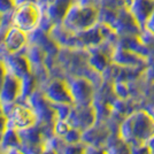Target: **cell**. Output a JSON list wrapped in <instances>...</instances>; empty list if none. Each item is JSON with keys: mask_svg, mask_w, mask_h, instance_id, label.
<instances>
[{"mask_svg": "<svg viewBox=\"0 0 154 154\" xmlns=\"http://www.w3.org/2000/svg\"><path fill=\"white\" fill-rule=\"evenodd\" d=\"M28 43H29L28 33L16 26H11L4 35L2 47L7 53L15 54L20 53L26 46H28Z\"/></svg>", "mask_w": 154, "mask_h": 154, "instance_id": "cell-7", "label": "cell"}, {"mask_svg": "<svg viewBox=\"0 0 154 154\" xmlns=\"http://www.w3.org/2000/svg\"><path fill=\"white\" fill-rule=\"evenodd\" d=\"M153 116H154V114H153Z\"/></svg>", "mask_w": 154, "mask_h": 154, "instance_id": "cell-20", "label": "cell"}, {"mask_svg": "<svg viewBox=\"0 0 154 154\" xmlns=\"http://www.w3.org/2000/svg\"><path fill=\"white\" fill-rule=\"evenodd\" d=\"M15 7V0H0V16L13 13Z\"/></svg>", "mask_w": 154, "mask_h": 154, "instance_id": "cell-12", "label": "cell"}, {"mask_svg": "<svg viewBox=\"0 0 154 154\" xmlns=\"http://www.w3.org/2000/svg\"><path fill=\"white\" fill-rule=\"evenodd\" d=\"M129 1H130V0H125V2H127V5H128V4H129Z\"/></svg>", "mask_w": 154, "mask_h": 154, "instance_id": "cell-19", "label": "cell"}, {"mask_svg": "<svg viewBox=\"0 0 154 154\" xmlns=\"http://www.w3.org/2000/svg\"><path fill=\"white\" fill-rule=\"evenodd\" d=\"M74 2H76V0H51L44 7V19L52 26L61 23L64 14Z\"/></svg>", "mask_w": 154, "mask_h": 154, "instance_id": "cell-10", "label": "cell"}, {"mask_svg": "<svg viewBox=\"0 0 154 154\" xmlns=\"http://www.w3.org/2000/svg\"><path fill=\"white\" fill-rule=\"evenodd\" d=\"M44 97L53 103H66V105H75L74 98L69 89L67 81L62 79H53L47 85L44 91Z\"/></svg>", "mask_w": 154, "mask_h": 154, "instance_id": "cell-6", "label": "cell"}, {"mask_svg": "<svg viewBox=\"0 0 154 154\" xmlns=\"http://www.w3.org/2000/svg\"><path fill=\"white\" fill-rule=\"evenodd\" d=\"M68 85L75 103H78V106L89 105L92 98V85L88 79L82 77H76L69 81Z\"/></svg>", "mask_w": 154, "mask_h": 154, "instance_id": "cell-8", "label": "cell"}, {"mask_svg": "<svg viewBox=\"0 0 154 154\" xmlns=\"http://www.w3.org/2000/svg\"><path fill=\"white\" fill-rule=\"evenodd\" d=\"M0 109L7 117L8 127L17 131L35 127L39 120V116L36 113V110L28 105L14 103L1 106Z\"/></svg>", "mask_w": 154, "mask_h": 154, "instance_id": "cell-4", "label": "cell"}, {"mask_svg": "<svg viewBox=\"0 0 154 154\" xmlns=\"http://www.w3.org/2000/svg\"><path fill=\"white\" fill-rule=\"evenodd\" d=\"M89 63L90 66L97 71H103L107 67V55L101 51L93 52L89 58Z\"/></svg>", "mask_w": 154, "mask_h": 154, "instance_id": "cell-11", "label": "cell"}, {"mask_svg": "<svg viewBox=\"0 0 154 154\" xmlns=\"http://www.w3.org/2000/svg\"><path fill=\"white\" fill-rule=\"evenodd\" d=\"M44 17V8L37 1H26L15 7L12 15L13 26L28 35L37 30Z\"/></svg>", "mask_w": 154, "mask_h": 154, "instance_id": "cell-3", "label": "cell"}, {"mask_svg": "<svg viewBox=\"0 0 154 154\" xmlns=\"http://www.w3.org/2000/svg\"><path fill=\"white\" fill-rule=\"evenodd\" d=\"M26 1H37V2H38V0H15V4H16V6H17V5H20V4L26 2Z\"/></svg>", "mask_w": 154, "mask_h": 154, "instance_id": "cell-17", "label": "cell"}, {"mask_svg": "<svg viewBox=\"0 0 154 154\" xmlns=\"http://www.w3.org/2000/svg\"><path fill=\"white\" fill-rule=\"evenodd\" d=\"M144 30L154 36V12L151 14V16L146 21V23L144 26Z\"/></svg>", "mask_w": 154, "mask_h": 154, "instance_id": "cell-13", "label": "cell"}, {"mask_svg": "<svg viewBox=\"0 0 154 154\" xmlns=\"http://www.w3.org/2000/svg\"><path fill=\"white\" fill-rule=\"evenodd\" d=\"M120 136L125 143L140 145L154 137V116L145 112L130 115L122 123Z\"/></svg>", "mask_w": 154, "mask_h": 154, "instance_id": "cell-2", "label": "cell"}, {"mask_svg": "<svg viewBox=\"0 0 154 154\" xmlns=\"http://www.w3.org/2000/svg\"><path fill=\"white\" fill-rule=\"evenodd\" d=\"M22 96V78L6 70L0 89V107L14 103Z\"/></svg>", "mask_w": 154, "mask_h": 154, "instance_id": "cell-5", "label": "cell"}, {"mask_svg": "<svg viewBox=\"0 0 154 154\" xmlns=\"http://www.w3.org/2000/svg\"><path fill=\"white\" fill-rule=\"evenodd\" d=\"M76 1L81 4H96V0H76Z\"/></svg>", "mask_w": 154, "mask_h": 154, "instance_id": "cell-16", "label": "cell"}, {"mask_svg": "<svg viewBox=\"0 0 154 154\" xmlns=\"http://www.w3.org/2000/svg\"><path fill=\"white\" fill-rule=\"evenodd\" d=\"M100 22V8L96 4L74 2L64 14L61 24L70 32L89 30Z\"/></svg>", "mask_w": 154, "mask_h": 154, "instance_id": "cell-1", "label": "cell"}, {"mask_svg": "<svg viewBox=\"0 0 154 154\" xmlns=\"http://www.w3.org/2000/svg\"><path fill=\"white\" fill-rule=\"evenodd\" d=\"M50 1H51V0H38V2H39V4H40V5H42L43 7H45L46 5H47V4L50 2Z\"/></svg>", "mask_w": 154, "mask_h": 154, "instance_id": "cell-18", "label": "cell"}, {"mask_svg": "<svg viewBox=\"0 0 154 154\" xmlns=\"http://www.w3.org/2000/svg\"><path fill=\"white\" fill-rule=\"evenodd\" d=\"M85 154H107V151H103L100 148H98L97 146H88L85 147Z\"/></svg>", "mask_w": 154, "mask_h": 154, "instance_id": "cell-15", "label": "cell"}, {"mask_svg": "<svg viewBox=\"0 0 154 154\" xmlns=\"http://www.w3.org/2000/svg\"><path fill=\"white\" fill-rule=\"evenodd\" d=\"M128 11L140 29H144L147 19L154 12V0H130Z\"/></svg>", "mask_w": 154, "mask_h": 154, "instance_id": "cell-9", "label": "cell"}, {"mask_svg": "<svg viewBox=\"0 0 154 154\" xmlns=\"http://www.w3.org/2000/svg\"><path fill=\"white\" fill-rule=\"evenodd\" d=\"M64 154H85V148H81L77 145H70L64 149Z\"/></svg>", "mask_w": 154, "mask_h": 154, "instance_id": "cell-14", "label": "cell"}]
</instances>
